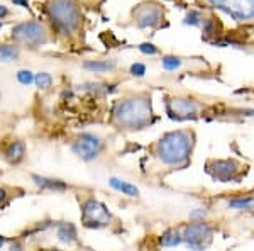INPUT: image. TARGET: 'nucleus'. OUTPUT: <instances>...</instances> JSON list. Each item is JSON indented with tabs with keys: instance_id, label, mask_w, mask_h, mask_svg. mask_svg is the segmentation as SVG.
Returning a JSON list of instances; mask_svg holds the SVG:
<instances>
[{
	"instance_id": "1",
	"label": "nucleus",
	"mask_w": 254,
	"mask_h": 251,
	"mask_svg": "<svg viewBox=\"0 0 254 251\" xmlns=\"http://www.w3.org/2000/svg\"><path fill=\"white\" fill-rule=\"evenodd\" d=\"M195 136L192 131H171L149 146V154L158 166L168 171L183 170L190 165Z\"/></svg>"
},
{
	"instance_id": "2",
	"label": "nucleus",
	"mask_w": 254,
	"mask_h": 251,
	"mask_svg": "<svg viewBox=\"0 0 254 251\" xmlns=\"http://www.w3.org/2000/svg\"><path fill=\"white\" fill-rule=\"evenodd\" d=\"M44 12L58 41L68 45L83 38L85 15L77 0H44Z\"/></svg>"
},
{
	"instance_id": "3",
	"label": "nucleus",
	"mask_w": 254,
	"mask_h": 251,
	"mask_svg": "<svg viewBox=\"0 0 254 251\" xmlns=\"http://www.w3.org/2000/svg\"><path fill=\"white\" fill-rule=\"evenodd\" d=\"M110 124L117 129L134 133L153 124V109H151V95L148 92H137L119 99L114 103Z\"/></svg>"
},
{
	"instance_id": "4",
	"label": "nucleus",
	"mask_w": 254,
	"mask_h": 251,
	"mask_svg": "<svg viewBox=\"0 0 254 251\" xmlns=\"http://www.w3.org/2000/svg\"><path fill=\"white\" fill-rule=\"evenodd\" d=\"M10 39L19 48H27V50H38V48L47 45L51 41L49 29L44 24L38 21L21 22L12 29Z\"/></svg>"
},
{
	"instance_id": "5",
	"label": "nucleus",
	"mask_w": 254,
	"mask_h": 251,
	"mask_svg": "<svg viewBox=\"0 0 254 251\" xmlns=\"http://www.w3.org/2000/svg\"><path fill=\"white\" fill-rule=\"evenodd\" d=\"M112 221V216H110L109 209L100 204L95 199H86L82 204V222L83 226L92 229H102L107 228Z\"/></svg>"
},
{
	"instance_id": "6",
	"label": "nucleus",
	"mask_w": 254,
	"mask_h": 251,
	"mask_svg": "<svg viewBox=\"0 0 254 251\" xmlns=\"http://www.w3.org/2000/svg\"><path fill=\"white\" fill-rule=\"evenodd\" d=\"M132 19L137 27H151V29H156V27L163 26V21H165V9H163V5L158 2L139 3L136 9L132 10Z\"/></svg>"
},
{
	"instance_id": "7",
	"label": "nucleus",
	"mask_w": 254,
	"mask_h": 251,
	"mask_svg": "<svg viewBox=\"0 0 254 251\" xmlns=\"http://www.w3.org/2000/svg\"><path fill=\"white\" fill-rule=\"evenodd\" d=\"M212 7L224 10L236 21L254 19V0H207Z\"/></svg>"
},
{
	"instance_id": "8",
	"label": "nucleus",
	"mask_w": 254,
	"mask_h": 251,
	"mask_svg": "<svg viewBox=\"0 0 254 251\" xmlns=\"http://www.w3.org/2000/svg\"><path fill=\"white\" fill-rule=\"evenodd\" d=\"M207 171L219 182H236L243 175H246V166L237 163L236 160H224V161H209Z\"/></svg>"
},
{
	"instance_id": "9",
	"label": "nucleus",
	"mask_w": 254,
	"mask_h": 251,
	"mask_svg": "<svg viewBox=\"0 0 254 251\" xmlns=\"http://www.w3.org/2000/svg\"><path fill=\"white\" fill-rule=\"evenodd\" d=\"M102 148H104V141H102V138L97 136V134H92V133L80 134V136L73 141V145H71L73 153L85 161L95 160V158L100 154Z\"/></svg>"
},
{
	"instance_id": "10",
	"label": "nucleus",
	"mask_w": 254,
	"mask_h": 251,
	"mask_svg": "<svg viewBox=\"0 0 254 251\" xmlns=\"http://www.w3.org/2000/svg\"><path fill=\"white\" fill-rule=\"evenodd\" d=\"M166 110L171 119H178V121L193 119L198 115V103L192 99L171 97L166 100Z\"/></svg>"
},
{
	"instance_id": "11",
	"label": "nucleus",
	"mask_w": 254,
	"mask_h": 251,
	"mask_svg": "<svg viewBox=\"0 0 254 251\" xmlns=\"http://www.w3.org/2000/svg\"><path fill=\"white\" fill-rule=\"evenodd\" d=\"M181 234H183V241L192 248H205L212 241V229L204 222H193L186 226Z\"/></svg>"
},
{
	"instance_id": "12",
	"label": "nucleus",
	"mask_w": 254,
	"mask_h": 251,
	"mask_svg": "<svg viewBox=\"0 0 254 251\" xmlns=\"http://www.w3.org/2000/svg\"><path fill=\"white\" fill-rule=\"evenodd\" d=\"M0 151H2V156L7 163L19 165L26 156V145H24V141H19V139H12V141L3 143Z\"/></svg>"
},
{
	"instance_id": "13",
	"label": "nucleus",
	"mask_w": 254,
	"mask_h": 251,
	"mask_svg": "<svg viewBox=\"0 0 254 251\" xmlns=\"http://www.w3.org/2000/svg\"><path fill=\"white\" fill-rule=\"evenodd\" d=\"M21 58V50L17 45H0V61L10 63Z\"/></svg>"
},
{
	"instance_id": "14",
	"label": "nucleus",
	"mask_w": 254,
	"mask_h": 251,
	"mask_svg": "<svg viewBox=\"0 0 254 251\" xmlns=\"http://www.w3.org/2000/svg\"><path fill=\"white\" fill-rule=\"evenodd\" d=\"M33 180L38 187L41 189H49V190H65L66 185L61 180H53V178H46V177H38L33 175Z\"/></svg>"
},
{
	"instance_id": "15",
	"label": "nucleus",
	"mask_w": 254,
	"mask_h": 251,
	"mask_svg": "<svg viewBox=\"0 0 254 251\" xmlns=\"http://www.w3.org/2000/svg\"><path fill=\"white\" fill-rule=\"evenodd\" d=\"M86 70L88 71H95V73H104V71H109V70H112L114 66H116V61H104V59H95V61H86L85 65Z\"/></svg>"
},
{
	"instance_id": "16",
	"label": "nucleus",
	"mask_w": 254,
	"mask_h": 251,
	"mask_svg": "<svg viewBox=\"0 0 254 251\" xmlns=\"http://www.w3.org/2000/svg\"><path fill=\"white\" fill-rule=\"evenodd\" d=\"M110 185H112L116 190H119V192H122L124 195H129V197H137L139 195L137 187L130 185V183H127V182L119 180V178H110Z\"/></svg>"
},
{
	"instance_id": "17",
	"label": "nucleus",
	"mask_w": 254,
	"mask_h": 251,
	"mask_svg": "<svg viewBox=\"0 0 254 251\" xmlns=\"http://www.w3.org/2000/svg\"><path fill=\"white\" fill-rule=\"evenodd\" d=\"M58 240L66 243V245H71V243L77 241V229L71 224H63L58 228Z\"/></svg>"
},
{
	"instance_id": "18",
	"label": "nucleus",
	"mask_w": 254,
	"mask_h": 251,
	"mask_svg": "<svg viewBox=\"0 0 254 251\" xmlns=\"http://www.w3.org/2000/svg\"><path fill=\"white\" fill-rule=\"evenodd\" d=\"M181 241H183V234H181L180 231H178V229H168L161 236L160 243L163 246H178Z\"/></svg>"
},
{
	"instance_id": "19",
	"label": "nucleus",
	"mask_w": 254,
	"mask_h": 251,
	"mask_svg": "<svg viewBox=\"0 0 254 251\" xmlns=\"http://www.w3.org/2000/svg\"><path fill=\"white\" fill-rule=\"evenodd\" d=\"M34 83H36V87H38V89L46 90V89H49V87L53 85V78H51L49 73L41 71V73L34 75Z\"/></svg>"
},
{
	"instance_id": "20",
	"label": "nucleus",
	"mask_w": 254,
	"mask_h": 251,
	"mask_svg": "<svg viewBox=\"0 0 254 251\" xmlns=\"http://www.w3.org/2000/svg\"><path fill=\"white\" fill-rule=\"evenodd\" d=\"M17 80L22 83V85H29V83L34 82V73L31 70H19L17 71Z\"/></svg>"
},
{
	"instance_id": "21",
	"label": "nucleus",
	"mask_w": 254,
	"mask_h": 251,
	"mask_svg": "<svg viewBox=\"0 0 254 251\" xmlns=\"http://www.w3.org/2000/svg\"><path fill=\"white\" fill-rule=\"evenodd\" d=\"M253 204H254L253 199H239V201H232L231 207H237V209H249V207H253Z\"/></svg>"
},
{
	"instance_id": "22",
	"label": "nucleus",
	"mask_w": 254,
	"mask_h": 251,
	"mask_svg": "<svg viewBox=\"0 0 254 251\" xmlns=\"http://www.w3.org/2000/svg\"><path fill=\"white\" fill-rule=\"evenodd\" d=\"M9 202V192H7L5 187H0V209Z\"/></svg>"
},
{
	"instance_id": "23",
	"label": "nucleus",
	"mask_w": 254,
	"mask_h": 251,
	"mask_svg": "<svg viewBox=\"0 0 254 251\" xmlns=\"http://www.w3.org/2000/svg\"><path fill=\"white\" fill-rule=\"evenodd\" d=\"M139 50H141L142 53H146V54H156L158 53V48H154L153 45H141V46H139Z\"/></svg>"
},
{
	"instance_id": "24",
	"label": "nucleus",
	"mask_w": 254,
	"mask_h": 251,
	"mask_svg": "<svg viewBox=\"0 0 254 251\" xmlns=\"http://www.w3.org/2000/svg\"><path fill=\"white\" fill-rule=\"evenodd\" d=\"M130 71H132V75H137V77H141V75H144V65H132V68H130Z\"/></svg>"
},
{
	"instance_id": "25",
	"label": "nucleus",
	"mask_w": 254,
	"mask_h": 251,
	"mask_svg": "<svg viewBox=\"0 0 254 251\" xmlns=\"http://www.w3.org/2000/svg\"><path fill=\"white\" fill-rule=\"evenodd\" d=\"M5 15H9V9L5 5H0V19L5 17Z\"/></svg>"
},
{
	"instance_id": "26",
	"label": "nucleus",
	"mask_w": 254,
	"mask_h": 251,
	"mask_svg": "<svg viewBox=\"0 0 254 251\" xmlns=\"http://www.w3.org/2000/svg\"><path fill=\"white\" fill-rule=\"evenodd\" d=\"M3 245H5V240H3V238L2 236H0V248H2V246Z\"/></svg>"
},
{
	"instance_id": "27",
	"label": "nucleus",
	"mask_w": 254,
	"mask_h": 251,
	"mask_svg": "<svg viewBox=\"0 0 254 251\" xmlns=\"http://www.w3.org/2000/svg\"><path fill=\"white\" fill-rule=\"evenodd\" d=\"M2 26H3V22H0V29H2Z\"/></svg>"
}]
</instances>
